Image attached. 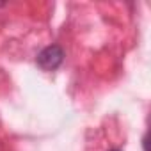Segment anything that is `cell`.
<instances>
[{
    "instance_id": "6da1fadb",
    "label": "cell",
    "mask_w": 151,
    "mask_h": 151,
    "mask_svg": "<svg viewBox=\"0 0 151 151\" xmlns=\"http://www.w3.org/2000/svg\"><path fill=\"white\" fill-rule=\"evenodd\" d=\"M62 60H64V52H62V48L57 46V45L46 46V48L41 50L39 55H37V64H39V68L45 69V71H53V69H57V68L62 64Z\"/></svg>"
},
{
    "instance_id": "7a4b0ae2",
    "label": "cell",
    "mask_w": 151,
    "mask_h": 151,
    "mask_svg": "<svg viewBox=\"0 0 151 151\" xmlns=\"http://www.w3.org/2000/svg\"><path fill=\"white\" fill-rule=\"evenodd\" d=\"M112 151H119V149H112Z\"/></svg>"
}]
</instances>
